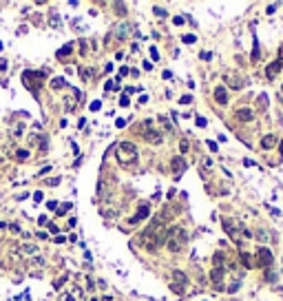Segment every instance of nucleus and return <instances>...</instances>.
Masks as SVG:
<instances>
[{
	"mask_svg": "<svg viewBox=\"0 0 283 301\" xmlns=\"http://www.w3.org/2000/svg\"><path fill=\"white\" fill-rule=\"evenodd\" d=\"M60 182H62V180H60V177H53V180H49V182H46V184H49V186H58V184H60Z\"/></svg>",
	"mask_w": 283,
	"mask_h": 301,
	"instance_id": "43",
	"label": "nucleus"
},
{
	"mask_svg": "<svg viewBox=\"0 0 283 301\" xmlns=\"http://www.w3.org/2000/svg\"><path fill=\"white\" fill-rule=\"evenodd\" d=\"M279 60L283 62V44H281V51H279Z\"/></svg>",
	"mask_w": 283,
	"mask_h": 301,
	"instance_id": "57",
	"label": "nucleus"
},
{
	"mask_svg": "<svg viewBox=\"0 0 283 301\" xmlns=\"http://www.w3.org/2000/svg\"><path fill=\"white\" fill-rule=\"evenodd\" d=\"M272 261H274V257H272V253L268 248H259V250H256V264H259V266L268 268V266H272Z\"/></svg>",
	"mask_w": 283,
	"mask_h": 301,
	"instance_id": "7",
	"label": "nucleus"
},
{
	"mask_svg": "<svg viewBox=\"0 0 283 301\" xmlns=\"http://www.w3.org/2000/svg\"><path fill=\"white\" fill-rule=\"evenodd\" d=\"M117 162L122 166H133L137 162V146L133 142H122L117 144Z\"/></svg>",
	"mask_w": 283,
	"mask_h": 301,
	"instance_id": "2",
	"label": "nucleus"
},
{
	"mask_svg": "<svg viewBox=\"0 0 283 301\" xmlns=\"http://www.w3.org/2000/svg\"><path fill=\"white\" fill-rule=\"evenodd\" d=\"M144 137L150 144H162V133H157V131H144Z\"/></svg>",
	"mask_w": 283,
	"mask_h": 301,
	"instance_id": "16",
	"label": "nucleus"
},
{
	"mask_svg": "<svg viewBox=\"0 0 283 301\" xmlns=\"http://www.w3.org/2000/svg\"><path fill=\"white\" fill-rule=\"evenodd\" d=\"M80 75H82V80H84V82H91V80H93V75H95V71H93V69H80Z\"/></svg>",
	"mask_w": 283,
	"mask_h": 301,
	"instance_id": "21",
	"label": "nucleus"
},
{
	"mask_svg": "<svg viewBox=\"0 0 283 301\" xmlns=\"http://www.w3.org/2000/svg\"><path fill=\"white\" fill-rule=\"evenodd\" d=\"M237 290H239V281H232L230 288H228V292H237Z\"/></svg>",
	"mask_w": 283,
	"mask_h": 301,
	"instance_id": "40",
	"label": "nucleus"
},
{
	"mask_svg": "<svg viewBox=\"0 0 283 301\" xmlns=\"http://www.w3.org/2000/svg\"><path fill=\"white\" fill-rule=\"evenodd\" d=\"M71 206H73V204H69V202H66V204H62V206H60V208H56V210H58V215H66V213L71 210Z\"/></svg>",
	"mask_w": 283,
	"mask_h": 301,
	"instance_id": "33",
	"label": "nucleus"
},
{
	"mask_svg": "<svg viewBox=\"0 0 283 301\" xmlns=\"http://www.w3.org/2000/svg\"><path fill=\"white\" fill-rule=\"evenodd\" d=\"M166 237H170V239H177V241H182V244H186V241H188L186 228H182V226H170Z\"/></svg>",
	"mask_w": 283,
	"mask_h": 301,
	"instance_id": "8",
	"label": "nucleus"
},
{
	"mask_svg": "<svg viewBox=\"0 0 283 301\" xmlns=\"http://www.w3.org/2000/svg\"><path fill=\"white\" fill-rule=\"evenodd\" d=\"M7 64H9V62H7L5 58H2V60H0V71H5V69H7Z\"/></svg>",
	"mask_w": 283,
	"mask_h": 301,
	"instance_id": "50",
	"label": "nucleus"
},
{
	"mask_svg": "<svg viewBox=\"0 0 283 301\" xmlns=\"http://www.w3.org/2000/svg\"><path fill=\"white\" fill-rule=\"evenodd\" d=\"M235 117L241 120V122H252V120H254V111H252V109H237Z\"/></svg>",
	"mask_w": 283,
	"mask_h": 301,
	"instance_id": "13",
	"label": "nucleus"
},
{
	"mask_svg": "<svg viewBox=\"0 0 283 301\" xmlns=\"http://www.w3.org/2000/svg\"><path fill=\"white\" fill-rule=\"evenodd\" d=\"M215 102H219V104H226V102H228V91H226L223 86H217V89H215Z\"/></svg>",
	"mask_w": 283,
	"mask_h": 301,
	"instance_id": "15",
	"label": "nucleus"
},
{
	"mask_svg": "<svg viewBox=\"0 0 283 301\" xmlns=\"http://www.w3.org/2000/svg\"><path fill=\"white\" fill-rule=\"evenodd\" d=\"M223 80L228 82V86H230V89H235V91H239V89H243V86H246V80L241 78V75H237L235 71H228V73L223 75Z\"/></svg>",
	"mask_w": 283,
	"mask_h": 301,
	"instance_id": "6",
	"label": "nucleus"
},
{
	"mask_svg": "<svg viewBox=\"0 0 283 301\" xmlns=\"http://www.w3.org/2000/svg\"><path fill=\"white\" fill-rule=\"evenodd\" d=\"M212 264H215V268H223V264H226V255H223V253H215Z\"/></svg>",
	"mask_w": 283,
	"mask_h": 301,
	"instance_id": "20",
	"label": "nucleus"
},
{
	"mask_svg": "<svg viewBox=\"0 0 283 301\" xmlns=\"http://www.w3.org/2000/svg\"><path fill=\"white\" fill-rule=\"evenodd\" d=\"M16 153H18L16 157H18L20 162H24V160H29V150H27V148H20V150H16Z\"/></svg>",
	"mask_w": 283,
	"mask_h": 301,
	"instance_id": "30",
	"label": "nucleus"
},
{
	"mask_svg": "<svg viewBox=\"0 0 283 301\" xmlns=\"http://www.w3.org/2000/svg\"><path fill=\"white\" fill-rule=\"evenodd\" d=\"M71 51H73V44H64V47H62V49H60V51H58V53H56V56H58V58H60V60H62V58H66V56H69V53H71Z\"/></svg>",
	"mask_w": 283,
	"mask_h": 301,
	"instance_id": "23",
	"label": "nucleus"
},
{
	"mask_svg": "<svg viewBox=\"0 0 283 301\" xmlns=\"http://www.w3.org/2000/svg\"><path fill=\"white\" fill-rule=\"evenodd\" d=\"M212 284H215L217 290L223 288V268H215L212 270Z\"/></svg>",
	"mask_w": 283,
	"mask_h": 301,
	"instance_id": "14",
	"label": "nucleus"
},
{
	"mask_svg": "<svg viewBox=\"0 0 283 301\" xmlns=\"http://www.w3.org/2000/svg\"><path fill=\"white\" fill-rule=\"evenodd\" d=\"M241 264H243L246 268H252V257H250L248 253H243V255H241Z\"/></svg>",
	"mask_w": 283,
	"mask_h": 301,
	"instance_id": "31",
	"label": "nucleus"
},
{
	"mask_svg": "<svg viewBox=\"0 0 283 301\" xmlns=\"http://www.w3.org/2000/svg\"><path fill=\"white\" fill-rule=\"evenodd\" d=\"M206 144H208V148L212 150V153H217V144H215V142H206Z\"/></svg>",
	"mask_w": 283,
	"mask_h": 301,
	"instance_id": "49",
	"label": "nucleus"
},
{
	"mask_svg": "<svg viewBox=\"0 0 283 301\" xmlns=\"http://www.w3.org/2000/svg\"><path fill=\"white\" fill-rule=\"evenodd\" d=\"M60 13L58 11H51V16H49V24H51V27H60Z\"/></svg>",
	"mask_w": 283,
	"mask_h": 301,
	"instance_id": "22",
	"label": "nucleus"
},
{
	"mask_svg": "<svg viewBox=\"0 0 283 301\" xmlns=\"http://www.w3.org/2000/svg\"><path fill=\"white\" fill-rule=\"evenodd\" d=\"M166 235H168V228H166V224L157 217V219H153L148 224V228L142 233L139 241L146 250H150V253H155V250L159 246H166Z\"/></svg>",
	"mask_w": 283,
	"mask_h": 301,
	"instance_id": "1",
	"label": "nucleus"
},
{
	"mask_svg": "<svg viewBox=\"0 0 283 301\" xmlns=\"http://www.w3.org/2000/svg\"><path fill=\"white\" fill-rule=\"evenodd\" d=\"M150 58H153V60H159V53H157L155 47H150Z\"/></svg>",
	"mask_w": 283,
	"mask_h": 301,
	"instance_id": "41",
	"label": "nucleus"
},
{
	"mask_svg": "<svg viewBox=\"0 0 283 301\" xmlns=\"http://www.w3.org/2000/svg\"><path fill=\"white\" fill-rule=\"evenodd\" d=\"M153 11H155V16H159V18H164V16H166V11H164L162 7H155V9H153Z\"/></svg>",
	"mask_w": 283,
	"mask_h": 301,
	"instance_id": "42",
	"label": "nucleus"
},
{
	"mask_svg": "<svg viewBox=\"0 0 283 301\" xmlns=\"http://www.w3.org/2000/svg\"><path fill=\"white\" fill-rule=\"evenodd\" d=\"M279 148H281V155H283V140H281V146H279Z\"/></svg>",
	"mask_w": 283,
	"mask_h": 301,
	"instance_id": "58",
	"label": "nucleus"
},
{
	"mask_svg": "<svg viewBox=\"0 0 283 301\" xmlns=\"http://www.w3.org/2000/svg\"><path fill=\"white\" fill-rule=\"evenodd\" d=\"M75 104H78V100H75V97H71V95H69V97H64V109H66V111H73V109H75Z\"/></svg>",
	"mask_w": 283,
	"mask_h": 301,
	"instance_id": "25",
	"label": "nucleus"
},
{
	"mask_svg": "<svg viewBox=\"0 0 283 301\" xmlns=\"http://www.w3.org/2000/svg\"><path fill=\"white\" fill-rule=\"evenodd\" d=\"M266 281H276V270H274V272H272V270L266 272Z\"/></svg>",
	"mask_w": 283,
	"mask_h": 301,
	"instance_id": "36",
	"label": "nucleus"
},
{
	"mask_svg": "<svg viewBox=\"0 0 283 301\" xmlns=\"http://www.w3.org/2000/svg\"><path fill=\"white\" fill-rule=\"evenodd\" d=\"M206 124H208V122H206V117H197V126H206Z\"/></svg>",
	"mask_w": 283,
	"mask_h": 301,
	"instance_id": "46",
	"label": "nucleus"
},
{
	"mask_svg": "<svg viewBox=\"0 0 283 301\" xmlns=\"http://www.w3.org/2000/svg\"><path fill=\"white\" fill-rule=\"evenodd\" d=\"M33 266H44V259L42 257H33Z\"/></svg>",
	"mask_w": 283,
	"mask_h": 301,
	"instance_id": "44",
	"label": "nucleus"
},
{
	"mask_svg": "<svg viewBox=\"0 0 283 301\" xmlns=\"http://www.w3.org/2000/svg\"><path fill=\"white\" fill-rule=\"evenodd\" d=\"M259 58H261V51H259V42L254 40V49H252V56H250V60H252V62H256Z\"/></svg>",
	"mask_w": 283,
	"mask_h": 301,
	"instance_id": "28",
	"label": "nucleus"
},
{
	"mask_svg": "<svg viewBox=\"0 0 283 301\" xmlns=\"http://www.w3.org/2000/svg\"><path fill=\"white\" fill-rule=\"evenodd\" d=\"M80 53H82V56H84V53H86V42H84V40H82V42H80Z\"/></svg>",
	"mask_w": 283,
	"mask_h": 301,
	"instance_id": "48",
	"label": "nucleus"
},
{
	"mask_svg": "<svg viewBox=\"0 0 283 301\" xmlns=\"http://www.w3.org/2000/svg\"><path fill=\"white\" fill-rule=\"evenodd\" d=\"M170 168L179 175V173H184V170L188 168V164H186V160H184V157H179V155H177V157H173V160H170Z\"/></svg>",
	"mask_w": 283,
	"mask_h": 301,
	"instance_id": "11",
	"label": "nucleus"
},
{
	"mask_svg": "<svg viewBox=\"0 0 283 301\" xmlns=\"http://www.w3.org/2000/svg\"><path fill=\"white\" fill-rule=\"evenodd\" d=\"M100 106H102V104H100V100H97V102H93V104H91V109H93V111H97Z\"/></svg>",
	"mask_w": 283,
	"mask_h": 301,
	"instance_id": "55",
	"label": "nucleus"
},
{
	"mask_svg": "<svg viewBox=\"0 0 283 301\" xmlns=\"http://www.w3.org/2000/svg\"><path fill=\"white\" fill-rule=\"evenodd\" d=\"M46 208H51V210H56V208H58V204H56V202H49V204H46Z\"/></svg>",
	"mask_w": 283,
	"mask_h": 301,
	"instance_id": "53",
	"label": "nucleus"
},
{
	"mask_svg": "<svg viewBox=\"0 0 283 301\" xmlns=\"http://www.w3.org/2000/svg\"><path fill=\"white\" fill-rule=\"evenodd\" d=\"M182 40H184V42H188V44H193V42H195V40H197V38H195V36H193V33H188V36H186V33H184V38H182Z\"/></svg>",
	"mask_w": 283,
	"mask_h": 301,
	"instance_id": "38",
	"label": "nucleus"
},
{
	"mask_svg": "<svg viewBox=\"0 0 283 301\" xmlns=\"http://www.w3.org/2000/svg\"><path fill=\"white\" fill-rule=\"evenodd\" d=\"M256 109H259L261 113L268 109V95H266V93H261L259 97H256Z\"/></svg>",
	"mask_w": 283,
	"mask_h": 301,
	"instance_id": "19",
	"label": "nucleus"
},
{
	"mask_svg": "<svg viewBox=\"0 0 283 301\" xmlns=\"http://www.w3.org/2000/svg\"><path fill=\"white\" fill-rule=\"evenodd\" d=\"M281 69H283V62H281V60H274L272 64H268V69H266V75H268V80H274V75H276Z\"/></svg>",
	"mask_w": 283,
	"mask_h": 301,
	"instance_id": "12",
	"label": "nucleus"
},
{
	"mask_svg": "<svg viewBox=\"0 0 283 301\" xmlns=\"http://www.w3.org/2000/svg\"><path fill=\"white\" fill-rule=\"evenodd\" d=\"M113 9L117 16H126V5L124 2H113Z\"/></svg>",
	"mask_w": 283,
	"mask_h": 301,
	"instance_id": "27",
	"label": "nucleus"
},
{
	"mask_svg": "<svg viewBox=\"0 0 283 301\" xmlns=\"http://www.w3.org/2000/svg\"><path fill=\"white\" fill-rule=\"evenodd\" d=\"M82 297H84V292H82V288H80V286H71V288H69V292L60 297V301H80Z\"/></svg>",
	"mask_w": 283,
	"mask_h": 301,
	"instance_id": "9",
	"label": "nucleus"
},
{
	"mask_svg": "<svg viewBox=\"0 0 283 301\" xmlns=\"http://www.w3.org/2000/svg\"><path fill=\"white\" fill-rule=\"evenodd\" d=\"M201 58H203V60H210V58H212V53H210V51H206V53H201Z\"/></svg>",
	"mask_w": 283,
	"mask_h": 301,
	"instance_id": "52",
	"label": "nucleus"
},
{
	"mask_svg": "<svg viewBox=\"0 0 283 301\" xmlns=\"http://www.w3.org/2000/svg\"><path fill=\"white\" fill-rule=\"evenodd\" d=\"M33 199H36V202H42V193H40V190H38V193H36V195H33Z\"/></svg>",
	"mask_w": 283,
	"mask_h": 301,
	"instance_id": "54",
	"label": "nucleus"
},
{
	"mask_svg": "<svg viewBox=\"0 0 283 301\" xmlns=\"http://www.w3.org/2000/svg\"><path fill=\"white\" fill-rule=\"evenodd\" d=\"M44 78H46V71H24L22 73V84L38 97L40 86L44 84Z\"/></svg>",
	"mask_w": 283,
	"mask_h": 301,
	"instance_id": "3",
	"label": "nucleus"
},
{
	"mask_svg": "<svg viewBox=\"0 0 283 301\" xmlns=\"http://www.w3.org/2000/svg\"><path fill=\"white\" fill-rule=\"evenodd\" d=\"M276 142H279V137H276V135H266V137L261 140V146H263V148H272Z\"/></svg>",
	"mask_w": 283,
	"mask_h": 301,
	"instance_id": "18",
	"label": "nucleus"
},
{
	"mask_svg": "<svg viewBox=\"0 0 283 301\" xmlns=\"http://www.w3.org/2000/svg\"><path fill=\"white\" fill-rule=\"evenodd\" d=\"M66 239H64V235H60V237H56V244H64Z\"/></svg>",
	"mask_w": 283,
	"mask_h": 301,
	"instance_id": "56",
	"label": "nucleus"
},
{
	"mask_svg": "<svg viewBox=\"0 0 283 301\" xmlns=\"http://www.w3.org/2000/svg\"><path fill=\"white\" fill-rule=\"evenodd\" d=\"M281 89H283V86H281Z\"/></svg>",
	"mask_w": 283,
	"mask_h": 301,
	"instance_id": "59",
	"label": "nucleus"
},
{
	"mask_svg": "<svg viewBox=\"0 0 283 301\" xmlns=\"http://www.w3.org/2000/svg\"><path fill=\"white\" fill-rule=\"evenodd\" d=\"M66 279H69V277H66V274H62V277H58V279L53 281V286H56V288H62V286L66 284Z\"/></svg>",
	"mask_w": 283,
	"mask_h": 301,
	"instance_id": "34",
	"label": "nucleus"
},
{
	"mask_svg": "<svg viewBox=\"0 0 283 301\" xmlns=\"http://www.w3.org/2000/svg\"><path fill=\"white\" fill-rule=\"evenodd\" d=\"M36 250H38V248H36L33 244H22V246H20V253H24V255H33Z\"/></svg>",
	"mask_w": 283,
	"mask_h": 301,
	"instance_id": "24",
	"label": "nucleus"
},
{
	"mask_svg": "<svg viewBox=\"0 0 283 301\" xmlns=\"http://www.w3.org/2000/svg\"><path fill=\"white\" fill-rule=\"evenodd\" d=\"M193 100H195L193 95H182V100H179V102H182V104H190Z\"/></svg>",
	"mask_w": 283,
	"mask_h": 301,
	"instance_id": "37",
	"label": "nucleus"
},
{
	"mask_svg": "<svg viewBox=\"0 0 283 301\" xmlns=\"http://www.w3.org/2000/svg\"><path fill=\"white\" fill-rule=\"evenodd\" d=\"M126 29H128L126 24H120V27H115V36H117V38H124V36H126Z\"/></svg>",
	"mask_w": 283,
	"mask_h": 301,
	"instance_id": "32",
	"label": "nucleus"
},
{
	"mask_svg": "<svg viewBox=\"0 0 283 301\" xmlns=\"http://www.w3.org/2000/svg\"><path fill=\"white\" fill-rule=\"evenodd\" d=\"M38 224H40V226H44V224H49V219H46V217H44V215H42V217H40V219H38Z\"/></svg>",
	"mask_w": 283,
	"mask_h": 301,
	"instance_id": "51",
	"label": "nucleus"
},
{
	"mask_svg": "<svg viewBox=\"0 0 283 301\" xmlns=\"http://www.w3.org/2000/svg\"><path fill=\"white\" fill-rule=\"evenodd\" d=\"M221 226H223V230H226L230 237H232V241H235L237 246H241V244H243V241H241V235H239V233H241V226H235V221H232V219H223V221H221Z\"/></svg>",
	"mask_w": 283,
	"mask_h": 301,
	"instance_id": "4",
	"label": "nucleus"
},
{
	"mask_svg": "<svg viewBox=\"0 0 283 301\" xmlns=\"http://www.w3.org/2000/svg\"><path fill=\"white\" fill-rule=\"evenodd\" d=\"M256 239L268 241V239H270V233H266V230H256Z\"/></svg>",
	"mask_w": 283,
	"mask_h": 301,
	"instance_id": "35",
	"label": "nucleus"
},
{
	"mask_svg": "<svg viewBox=\"0 0 283 301\" xmlns=\"http://www.w3.org/2000/svg\"><path fill=\"white\" fill-rule=\"evenodd\" d=\"M100 213H102V217H117V210L115 208H106V206H102Z\"/></svg>",
	"mask_w": 283,
	"mask_h": 301,
	"instance_id": "26",
	"label": "nucleus"
},
{
	"mask_svg": "<svg viewBox=\"0 0 283 301\" xmlns=\"http://www.w3.org/2000/svg\"><path fill=\"white\" fill-rule=\"evenodd\" d=\"M120 104H122V106H128V104H131V100H128V95H122V97H120Z\"/></svg>",
	"mask_w": 283,
	"mask_h": 301,
	"instance_id": "39",
	"label": "nucleus"
},
{
	"mask_svg": "<svg viewBox=\"0 0 283 301\" xmlns=\"http://www.w3.org/2000/svg\"><path fill=\"white\" fill-rule=\"evenodd\" d=\"M115 184V180H111L109 175H102L100 182H97V197L100 199H106L111 195V186Z\"/></svg>",
	"mask_w": 283,
	"mask_h": 301,
	"instance_id": "5",
	"label": "nucleus"
},
{
	"mask_svg": "<svg viewBox=\"0 0 283 301\" xmlns=\"http://www.w3.org/2000/svg\"><path fill=\"white\" fill-rule=\"evenodd\" d=\"M166 246H168V250H170V253H179V250L184 248V244H182V241L170 239V237H166Z\"/></svg>",
	"mask_w": 283,
	"mask_h": 301,
	"instance_id": "17",
	"label": "nucleus"
},
{
	"mask_svg": "<svg viewBox=\"0 0 283 301\" xmlns=\"http://www.w3.org/2000/svg\"><path fill=\"white\" fill-rule=\"evenodd\" d=\"M51 86L53 89H60V86H69V82L64 78H53V82H51Z\"/></svg>",
	"mask_w": 283,
	"mask_h": 301,
	"instance_id": "29",
	"label": "nucleus"
},
{
	"mask_svg": "<svg viewBox=\"0 0 283 301\" xmlns=\"http://www.w3.org/2000/svg\"><path fill=\"white\" fill-rule=\"evenodd\" d=\"M148 213H150V204H142V206H139V210H137V215L128 219V224H131V226H135L137 221L146 219V217H148Z\"/></svg>",
	"mask_w": 283,
	"mask_h": 301,
	"instance_id": "10",
	"label": "nucleus"
},
{
	"mask_svg": "<svg viewBox=\"0 0 283 301\" xmlns=\"http://www.w3.org/2000/svg\"><path fill=\"white\" fill-rule=\"evenodd\" d=\"M173 22H175V24H184V16H175Z\"/></svg>",
	"mask_w": 283,
	"mask_h": 301,
	"instance_id": "45",
	"label": "nucleus"
},
{
	"mask_svg": "<svg viewBox=\"0 0 283 301\" xmlns=\"http://www.w3.org/2000/svg\"><path fill=\"white\" fill-rule=\"evenodd\" d=\"M179 148H182V153H186V150H188V142H186V140H184V142H182V144H179Z\"/></svg>",
	"mask_w": 283,
	"mask_h": 301,
	"instance_id": "47",
	"label": "nucleus"
}]
</instances>
